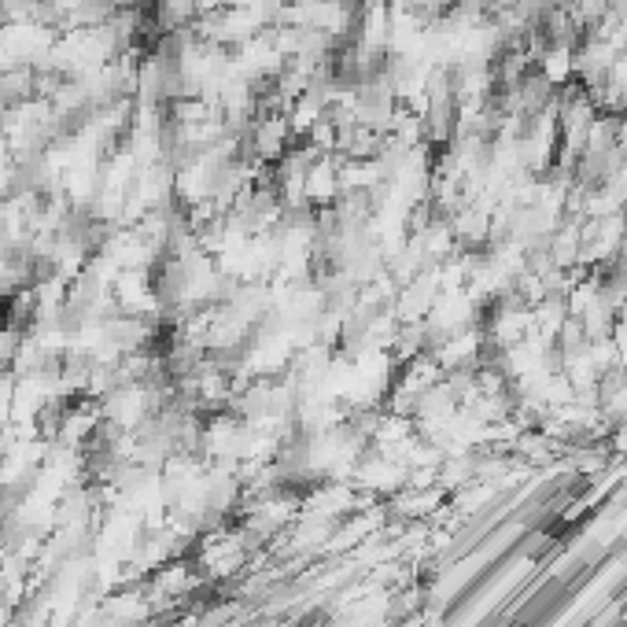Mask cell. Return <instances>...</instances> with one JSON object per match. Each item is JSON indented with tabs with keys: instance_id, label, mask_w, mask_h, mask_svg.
<instances>
[{
	"instance_id": "obj_1",
	"label": "cell",
	"mask_w": 627,
	"mask_h": 627,
	"mask_svg": "<svg viewBox=\"0 0 627 627\" xmlns=\"http://www.w3.org/2000/svg\"><path fill=\"white\" fill-rule=\"evenodd\" d=\"M251 145H255V159H259L262 167L281 162L288 156V148L296 145V133H292L288 115H259L251 126Z\"/></svg>"
},
{
	"instance_id": "obj_2",
	"label": "cell",
	"mask_w": 627,
	"mask_h": 627,
	"mask_svg": "<svg viewBox=\"0 0 627 627\" xmlns=\"http://www.w3.org/2000/svg\"><path fill=\"white\" fill-rule=\"evenodd\" d=\"M307 203L325 211V207L336 203V196H340V159L336 156H318L314 159V167L307 170Z\"/></svg>"
}]
</instances>
